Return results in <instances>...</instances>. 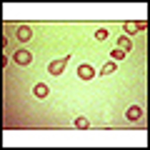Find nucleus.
<instances>
[{
  "instance_id": "f257e3e1",
  "label": "nucleus",
  "mask_w": 150,
  "mask_h": 150,
  "mask_svg": "<svg viewBox=\"0 0 150 150\" xmlns=\"http://www.w3.org/2000/svg\"><path fill=\"white\" fill-rule=\"evenodd\" d=\"M70 63V55H63L60 60H53V63L48 65V73L50 75H63V70H65V65Z\"/></svg>"
},
{
  "instance_id": "f03ea898",
  "label": "nucleus",
  "mask_w": 150,
  "mask_h": 150,
  "mask_svg": "<svg viewBox=\"0 0 150 150\" xmlns=\"http://www.w3.org/2000/svg\"><path fill=\"white\" fill-rule=\"evenodd\" d=\"M15 38L20 40V43H28V40L33 38V30H30L28 25H18V28H15Z\"/></svg>"
},
{
  "instance_id": "7ed1b4c3",
  "label": "nucleus",
  "mask_w": 150,
  "mask_h": 150,
  "mask_svg": "<svg viewBox=\"0 0 150 150\" xmlns=\"http://www.w3.org/2000/svg\"><path fill=\"white\" fill-rule=\"evenodd\" d=\"M78 75H80L83 80H93V78H95V68H90L88 63H83V65H78Z\"/></svg>"
},
{
  "instance_id": "20e7f679",
  "label": "nucleus",
  "mask_w": 150,
  "mask_h": 150,
  "mask_svg": "<svg viewBox=\"0 0 150 150\" xmlns=\"http://www.w3.org/2000/svg\"><path fill=\"white\" fill-rule=\"evenodd\" d=\"M13 58H15L18 65H30V63H33V55L28 53V50H15V55H13Z\"/></svg>"
},
{
  "instance_id": "39448f33",
  "label": "nucleus",
  "mask_w": 150,
  "mask_h": 150,
  "mask_svg": "<svg viewBox=\"0 0 150 150\" xmlns=\"http://www.w3.org/2000/svg\"><path fill=\"white\" fill-rule=\"evenodd\" d=\"M123 28H125V33H128V35H133V33H138V30H145V28H148V23H143V20H140V23H133V20H128Z\"/></svg>"
},
{
  "instance_id": "423d86ee",
  "label": "nucleus",
  "mask_w": 150,
  "mask_h": 150,
  "mask_svg": "<svg viewBox=\"0 0 150 150\" xmlns=\"http://www.w3.org/2000/svg\"><path fill=\"white\" fill-rule=\"evenodd\" d=\"M125 118H128L130 123H135V120L143 118V110H140L138 105H130V108H128V112H125Z\"/></svg>"
},
{
  "instance_id": "0eeeda50",
  "label": "nucleus",
  "mask_w": 150,
  "mask_h": 150,
  "mask_svg": "<svg viewBox=\"0 0 150 150\" xmlns=\"http://www.w3.org/2000/svg\"><path fill=\"white\" fill-rule=\"evenodd\" d=\"M48 85H45V83H35V88H33V95L35 98H48Z\"/></svg>"
},
{
  "instance_id": "6e6552de",
  "label": "nucleus",
  "mask_w": 150,
  "mask_h": 150,
  "mask_svg": "<svg viewBox=\"0 0 150 150\" xmlns=\"http://www.w3.org/2000/svg\"><path fill=\"white\" fill-rule=\"evenodd\" d=\"M75 128H78V130H88V128H90V120H88V118H75Z\"/></svg>"
},
{
  "instance_id": "1a4fd4ad",
  "label": "nucleus",
  "mask_w": 150,
  "mask_h": 150,
  "mask_svg": "<svg viewBox=\"0 0 150 150\" xmlns=\"http://www.w3.org/2000/svg\"><path fill=\"white\" fill-rule=\"evenodd\" d=\"M110 73H115V60H110V63H105L100 68V75H110Z\"/></svg>"
},
{
  "instance_id": "9d476101",
  "label": "nucleus",
  "mask_w": 150,
  "mask_h": 150,
  "mask_svg": "<svg viewBox=\"0 0 150 150\" xmlns=\"http://www.w3.org/2000/svg\"><path fill=\"white\" fill-rule=\"evenodd\" d=\"M118 48L123 50V53H128V50H130V38H125V35H123V38L118 40Z\"/></svg>"
},
{
  "instance_id": "9b49d317",
  "label": "nucleus",
  "mask_w": 150,
  "mask_h": 150,
  "mask_svg": "<svg viewBox=\"0 0 150 150\" xmlns=\"http://www.w3.org/2000/svg\"><path fill=\"white\" fill-rule=\"evenodd\" d=\"M95 40H108V30L105 28H98L95 30Z\"/></svg>"
},
{
  "instance_id": "f8f14e48",
  "label": "nucleus",
  "mask_w": 150,
  "mask_h": 150,
  "mask_svg": "<svg viewBox=\"0 0 150 150\" xmlns=\"http://www.w3.org/2000/svg\"><path fill=\"white\" fill-rule=\"evenodd\" d=\"M110 55H112V60H115V63H118V60H123V58H125V55H128V53H123V50L118 48V50H112Z\"/></svg>"
}]
</instances>
